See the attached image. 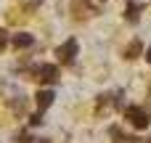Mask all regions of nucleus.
<instances>
[{
  "label": "nucleus",
  "mask_w": 151,
  "mask_h": 143,
  "mask_svg": "<svg viewBox=\"0 0 151 143\" xmlns=\"http://www.w3.org/2000/svg\"><path fill=\"white\" fill-rule=\"evenodd\" d=\"M35 80H40V82H45V85H56L58 82V66H53V64H40V66H32V72H29Z\"/></svg>",
  "instance_id": "1"
},
{
  "label": "nucleus",
  "mask_w": 151,
  "mask_h": 143,
  "mask_svg": "<svg viewBox=\"0 0 151 143\" xmlns=\"http://www.w3.org/2000/svg\"><path fill=\"white\" fill-rule=\"evenodd\" d=\"M77 50H80V42H77L74 37H69L66 42H61V45L56 48V56H58V61H61L64 66H69V64H74Z\"/></svg>",
  "instance_id": "2"
},
{
  "label": "nucleus",
  "mask_w": 151,
  "mask_h": 143,
  "mask_svg": "<svg viewBox=\"0 0 151 143\" xmlns=\"http://www.w3.org/2000/svg\"><path fill=\"white\" fill-rule=\"evenodd\" d=\"M125 117H127V122H130L133 127H138V130H146L151 125L149 114H146L141 106H127V109H125Z\"/></svg>",
  "instance_id": "3"
},
{
  "label": "nucleus",
  "mask_w": 151,
  "mask_h": 143,
  "mask_svg": "<svg viewBox=\"0 0 151 143\" xmlns=\"http://www.w3.org/2000/svg\"><path fill=\"white\" fill-rule=\"evenodd\" d=\"M53 98H56V96H53V90H40V93L35 96V101H37V114H40V117H42V114H45V109L53 103Z\"/></svg>",
  "instance_id": "4"
},
{
  "label": "nucleus",
  "mask_w": 151,
  "mask_h": 143,
  "mask_svg": "<svg viewBox=\"0 0 151 143\" xmlns=\"http://www.w3.org/2000/svg\"><path fill=\"white\" fill-rule=\"evenodd\" d=\"M141 53H143V42H141L138 37H133V40L127 42V48H125V53H122V56H125L127 61H135Z\"/></svg>",
  "instance_id": "5"
},
{
  "label": "nucleus",
  "mask_w": 151,
  "mask_h": 143,
  "mask_svg": "<svg viewBox=\"0 0 151 143\" xmlns=\"http://www.w3.org/2000/svg\"><path fill=\"white\" fill-rule=\"evenodd\" d=\"M143 8H146L143 3H133V0H130V5H127V11H125V19H127L130 24H135V21L141 19V13H143Z\"/></svg>",
  "instance_id": "6"
},
{
  "label": "nucleus",
  "mask_w": 151,
  "mask_h": 143,
  "mask_svg": "<svg viewBox=\"0 0 151 143\" xmlns=\"http://www.w3.org/2000/svg\"><path fill=\"white\" fill-rule=\"evenodd\" d=\"M11 42H13V48H32L35 45V37L27 34V32H21V34H13Z\"/></svg>",
  "instance_id": "7"
},
{
  "label": "nucleus",
  "mask_w": 151,
  "mask_h": 143,
  "mask_svg": "<svg viewBox=\"0 0 151 143\" xmlns=\"http://www.w3.org/2000/svg\"><path fill=\"white\" fill-rule=\"evenodd\" d=\"M109 135L114 138V143H127V138H125V133H122L119 127H109Z\"/></svg>",
  "instance_id": "8"
},
{
  "label": "nucleus",
  "mask_w": 151,
  "mask_h": 143,
  "mask_svg": "<svg viewBox=\"0 0 151 143\" xmlns=\"http://www.w3.org/2000/svg\"><path fill=\"white\" fill-rule=\"evenodd\" d=\"M8 40H11V34H8L5 29H0V50H3V48L8 45Z\"/></svg>",
  "instance_id": "9"
},
{
  "label": "nucleus",
  "mask_w": 151,
  "mask_h": 143,
  "mask_svg": "<svg viewBox=\"0 0 151 143\" xmlns=\"http://www.w3.org/2000/svg\"><path fill=\"white\" fill-rule=\"evenodd\" d=\"M29 125H35V127L42 125V117H40V114H32V117H29Z\"/></svg>",
  "instance_id": "10"
},
{
  "label": "nucleus",
  "mask_w": 151,
  "mask_h": 143,
  "mask_svg": "<svg viewBox=\"0 0 151 143\" xmlns=\"http://www.w3.org/2000/svg\"><path fill=\"white\" fill-rule=\"evenodd\" d=\"M146 61H149V64H151V48H149V50H146Z\"/></svg>",
  "instance_id": "11"
},
{
  "label": "nucleus",
  "mask_w": 151,
  "mask_h": 143,
  "mask_svg": "<svg viewBox=\"0 0 151 143\" xmlns=\"http://www.w3.org/2000/svg\"><path fill=\"white\" fill-rule=\"evenodd\" d=\"M32 143H48V141H45V138H35Z\"/></svg>",
  "instance_id": "12"
},
{
  "label": "nucleus",
  "mask_w": 151,
  "mask_h": 143,
  "mask_svg": "<svg viewBox=\"0 0 151 143\" xmlns=\"http://www.w3.org/2000/svg\"><path fill=\"white\" fill-rule=\"evenodd\" d=\"M149 93H151V88H149Z\"/></svg>",
  "instance_id": "13"
}]
</instances>
